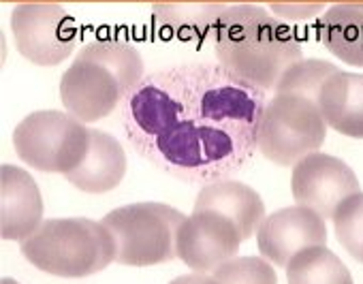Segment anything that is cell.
Instances as JSON below:
<instances>
[{"label": "cell", "mask_w": 363, "mask_h": 284, "mask_svg": "<svg viewBox=\"0 0 363 284\" xmlns=\"http://www.w3.org/2000/svg\"><path fill=\"white\" fill-rule=\"evenodd\" d=\"M291 193L297 205H306L329 220L348 197L361 193V186L342 159L314 152L293 167Z\"/></svg>", "instance_id": "8"}, {"label": "cell", "mask_w": 363, "mask_h": 284, "mask_svg": "<svg viewBox=\"0 0 363 284\" xmlns=\"http://www.w3.org/2000/svg\"><path fill=\"white\" fill-rule=\"evenodd\" d=\"M0 284H20V282H16V280H11V278H3V282Z\"/></svg>", "instance_id": "25"}, {"label": "cell", "mask_w": 363, "mask_h": 284, "mask_svg": "<svg viewBox=\"0 0 363 284\" xmlns=\"http://www.w3.org/2000/svg\"><path fill=\"white\" fill-rule=\"evenodd\" d=\"M333 231L340 246L363 263V193L348 197L333 214Z\"/></svg>", "instance_id": "21"}, {"label": "cell", "mask_w": 363, "mask_h": 284, "mask_svg": "<svg viewBox=\"0 0 363 284\" xmlns=\"http://www.w3.org/2000/svg\"><path fill=\"white\" fill-rule=\"evenodd\" d=\"M24 259L58 278H88L116 261V244L103 222L52 218L20 242Z\"/></svg>", "instance_id": "3"}, {"label": "cell", "mask_w": 363, "mask_h": 284, "mask_svg": "<svg viewBox=\"0 0 363 284\" xmlns=\"http://www.w3.org/2000/svg\"><path fill=\"white\" fill-rule=\"evenodd\" d=\"M90 128L56 109L33 111L13 130V148L33 169L43 174H71L90 150Z\"/></svg>", "instance_id": "6"}, {"label": "cell", "mask_w": 363, "mask_h": 284, "mask_svg": "<svg viewBox=\"0 0 363 284\" xmlns=\"http://www.w3.org/2000/svg\"><path fill=\"white\" fill-rule=\"evenodd\" d=\"M327 244L325 218L306 205H289L265 216L257 231V246L265 261L276 267L291 263L295 254L312 246Z\"/></svg>", "instance_id": "10"}, {"label": "cell", "mask_w": 363, "mask_h": 284, "mask_svg": "<svg viewBox=\"0 0 363 284\" xmlns=\"http://www.w3.org/2000/svg\"><path fill=\"white\" fill-rule=\"evenodd\" d=\"M212 276L220 284H278V276L263 256H235L220 265Z\"/></svg>", "instance_id": "22"}, {"label": "cell", "mask_w": 363, "mask_h": 284, "mask_svg": "<svg viewBox=\"0 0 363 284\" xmlns=\"http://www.w3.org/2000/svg\"><path fill=\"white\" fill-rule=\"evenodd\" d=\"M169 284H220L214 276H208V273H199V271H193V273H184V276H177L173 278Z\"/></svg>", "instance_id": "24"}, {"label": "cell", "mask_w": 363, "mask_h": 284, "mask_svg": "<svg viewBox=\"0 0 363 284\" xmlns=\"http://www.w3.org/2000/svg\"><path fill=\"white\" fill-rule=\"evenodd\" d=\"M227 7L225 3H158L152 7V20L164 39L206 41Z\"/></svg>", "instance_id": "16"}, {"label": "cell", "mask_w": 363, "mask_h": 284, "mask_svg": "<svg viewBox=\"0 0 363 284\" xmlns=\"http://www.w3.org/2000/svg\"><path fill=\"white\" fill-rule=\"evenodd\" d=\"M289 284H354L348 267L327 246L301 250L286 265Z\"/></svg>", "instance_id": "19"}, {"label": "cell", "mask_w": 363, "mask_h": 284, "mask_svg": "<svg viewBox=\"0 0 363 284\" xmlns=\"http://www.w3.org/2000/svg\"><path fill=\"white\" fill-rule=\"evenodd\" d=\"M210 41L220 67L263 92L276 90L284 73L303 60L295 30L261 5H229Z\"/></svg>", "instance_id": "2"}, {"label": "cell", "mask_w": 363, "mask_h": 284, "mask_svg": "<svg viewBox=\"0 0 363 284\" xmlns=\"http://www.w3.org/2000/svg\"><path fill=\"white\" fill-rule=\"evenodd\" d=\"M318 109L333 130L363 139V75L337 71L318 92Z\"/></svg>", "instance_id": "15"}, {"label": "cell", "mask_w": 363, "mask_h": 284, "mask_svg": "<svg viewBox=\"0 0 363 284\" xmlns=\"http://www.w3.org/2000/svg\"><path fill=\"white\" fill-rule=\"evenodd\" d=\"M184 218L167 203L143 201L111 210L101 222L113 237L116 263L150 267L177 259L175 237Z\"/></svg>", "instance_id": "4"}, {"label": "cell", "mask_w": 363, "mask_h": 284, "mask_svg": "<svg viewBox=\"0 0 363 284\" xmlns=\"http://www.w3.org/2000/svg\"><path fill=\"white\" fill-rule=\"evenodd\" d=\"M58 92L67 113L84 124L107 118L124 98L113 73L88 60H75L62 73Z\"/></svg>", "instance_id": "11"}, {"label": "cell", "mask_w": 363, "mask_h": 284, "mask_svg": "<svg viewBox=\"0 0 363 284\" xmlns=\"http://www.w3.org/2000/svg\"><path fill=\"white\" fill-rule=\"evenodd\" d=\"M18 52L33 64L56 67L77 47V24L56 3H20L11 11Z\"/></svg>", "instance_id": "7"}, {"label": "cell", "mask_w": 363, "mask_h": 284, "mask_svg": "<svg viewBox=\"0 0 363 284\" xmlns=\"http://www.w3.org/2000/svg\"><path fill=\"white\" fill-rule=\"evenodd\" d=\"M325 137L327 122L316 101L295 94H276L261 113L257 152L280 167H295L299 161L320 150Z\"/></svg>", "instance_id": "5"}, {"label": "cell", "mask_w": 363, "mask_h": 284, "mask_svg": "<svg viewBox=\"0 0 363 284\" xmlns=\"http://www.w3.org/2000/svg\"><path fill=\"white\" fill-rule=\"evenodd\" d=\"M75 60L96 62V64L105 67L107 71H111L124 94L128 90H133L145 77V73H143L145 64H143L139 50L124 39H113V37L94 39L79 50Z\"/></svg>", "instance_id": "18"}, {"label": "cell", "mask_w": 363, "mask_h": 284, "mask_svg": "<svg viewBox=\"0 0 363 284\" xmlns=\"http://www.w3.org/2000/svg\"><path fill=\"white\" fill-rule=\"evenodd\" d=\"M274 13H280L282 18H291V20H308L314 18L323 11V5H301V3H286V5H272Z\"/></svg>", "instance_id": "23"}, {"label": "cell", "mask_w": 363, "mask_h": 284, "mask_svg": "<svg viewBox=\"0 0 363 284\" xmlns=\"http://www.w3.org/2000/svg\"><path fill=\"white\" fill-rule=\"evenodd\" d=\"M238 227L216 212H193L177 229V259L193 271H216L235 259L242 246Z\"/></svg>", "instance_id": "9"}, {"label": "cell", "mask_w": 363, "mask_h": 284, "mask_svg": "<svg viewBox=\"0 0 363 284\" xmlns=\"http://www.w3.org/2000/svg\"><path fill=\"white\" fill-rule=\"evenodd\" d=\"M265 92L220 64L147 73L118 107L126 141L156 169L191 184L229 180L252 163Z\"/></svg>", "instance_id": "1"}, {"label": "cell", "mask_w": 363, "mask_h": 284, "mask_svg": "<svg viewBox=\"0 0 363 284\" xmlns=\"http://www.w3.org/2000/svg\"><path fill=\"white\" fill-rule=\"evenodd\" d=\"M323 47L337 60L363 69V3L329 7L316 24Z\"/></svg>", "instance_id": "17"}, {"label": "cell", "mask_w": 363, "mask_h": 284, "mask_svg": "<svg viewBox=\"0 0 363 284\" xmlns=\"http://www.w3.org/2000/svg\"><path fill=\"white\" fill-rule=\"evenodd\" d=\"M43 225V197L35 178L16 167H0V237L26 239Z\"/></svg>", "instance_id": "12"}, {"label": "cell", "mask_w": 363, "mask_h": 284, "mask_svg": "<svg viewBox=\"0 0 363 284\" xmlns=\"http://www.w3.org/2000/svg\"><path fill=\"white\" fill-rule=\"evenodd\" d=\"M193 212H216L229 218L244 242L250 239L265 220V203L261 195L233 178L206 184L195 199Z\"/></svg>", "instance_id": "13"}, {"label": "cell", "mask_w": 363, "mask_h": 284, "mask_svg": "<svg viewBox=\"0 0 363 284\" xmlns=\"http://www.w3.org/2000/svg\"><path fill=\"white\" fill-rule=\"evenodd\" d=\"M337 71L340 69L329 60L303 58L284 73V77L276 86V94H295V96H303L310 101H318L320 88Z\"/></svg>", "instance_id": "20"}, {"label": "cell", "mask_w": 363, "mask_h": 284, "mask_svg": "<svg viewBox=\"0 0 363 284\" xmlns=\"http://www.w3.org/2000/svg\"><path fill=\"white\" fill-rule=\"evenodd\" d=\"M90 135L92 141L84 163L65 178L82 193H109L122 182L126 174V154L113 135L96 128H90Z\"/></svg>", "instance_id": "14"}]
</instances>
